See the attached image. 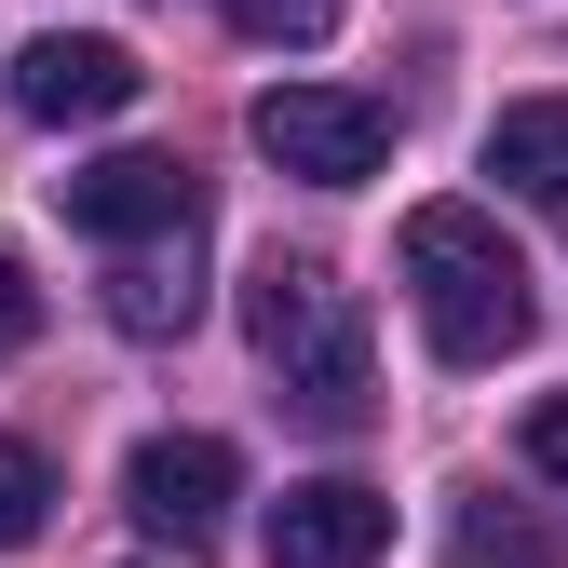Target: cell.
Listing matches in <instances>:
<instances>
[{"label": "cell", "instance_id": "cell-4", "mask_svg": "<svg viewBox=\"0 0 568 568\" xmlns=\"http://www.w3.org/2000/svg\"><path fill=\"white\" fill-rule=\"evenodd\" d=\"M54 203H68V231H95V244H190L203 231V176L176 150H109L82 176H54Z\"/></svg>", "mask_w": 568, "mask_h": 568}, {"label": "cell", "instance_id": "cell-1", "mask_svg": "<svg viewBox=\"0 0 568 568\" xmlns=\"http://www.w3.org/2000/svg\"><path fill=\"white\" fill-rule=\"evenodd\" d=\"M393 257H406L419 338H434L447 366H501V352L541 325V298H528V257L501 244V217H487V203H419Z\"/></svg>", "mask_w": 568, "mask_h": 568}, {"label": "cell", "instance_id": "cell-10", "mask_svg": "<svg viewBox=\"0 0 568 568\" xmlns=\"http://www.w3.org/2000/svg\"><path fill=\"white\" fill-rule=\"evenodd\" d=\"M41 515H54V460H41L28 434H0V555L41 541Z\"/></svg>", "mask_w": 568, "mask_h": 568}, {"label": "cell", "instance_id": "cell-14", "mask_svg": "<svg viewBox=\"0 0 568 568\" xmlns=\"http://www.w3.org/2000/svg\"><path fill=\"white\" fill-rule=\"evenodd\" d=\"M28 338H41V284L0 257V352H28Z\"/></svg>", "mask_w": 568, "mask_h": 568}, {"label": "cell", "instance_id": "cell-8", "mask_svg": "<svg viewBox=\"0 0 568 568\" xmlns=\"http://www.w3.org/2000/svg\"><path fill=\"white\" fill-rule=\"evenodd\" d=\"M487 176L568 217V95H515L501 122H487Z\"/></svg>", "mask_w": 568, "mask_h": 568}, {"label": "cell", "instance_id": "cell-3", "mask_svg": "<svg viewBox=\"0 0 568 568\" xmlns=\"http://www.w3.org/2000/svg\"><path fill=\"white\" fill-rule=\"evenodd\" d=\"M257 150L312 190H366L393 163V109L379 95H338V82H271L257 95Z\"/></svg>", "mask_w": 568, "mask_h": 568}, {"label": "cell", "instance_id": "cell-9", "mask_svg": "<svg viewBox=\"0 0 568 568\" xmlns=\"http://www.w3.org/2000/svg\"><path fill=\"white\" fill-rule=\"evenodd\" d=\"M190 312H203L190 257H122V271H109V325H122V338H190Z\"/></svg>", "mask_w": 568, "mask_h": 568}, {"label": "cell", "instance_id": "cell-12", "mask_svg": "<svg viewBox=\"0 0 568 568\" xmlns=\"http://www.w3.org/2000/svg\"><path fill=\"white\" fill-rule=\"evenodd\" d=\"M231 28H244V41H284V54H312V41L338 28V0H231Z\"/></svg>", "mask_w": 568, "mask_h": 568}, {"label": "cell", "instance_id": "cell-6", "mask_svg": "<svg viewBox=\"0 0 568 568\" xmlns=\"http://www.w3.org/2000/svg\"><path fill=\"white\" fill-rule=\"evenodd\" d=\"M271 568H379L393 555V501L366 474H312V487H284L271 501V541H257Z\"/></svg>", "mask_w": 568, "mask_h": 568}, {"label": "cell", "instance_id": "cell-7", "mask_svg": "<svg viewBox=\"0 0 568 568\" xmlns=\"http://www.w3.org/2000/svg\"><path fill=\"white\" fill-rule=\"evenodd\" d=\"M135 95H150V68H135L122 41H95V28H54V41L14 54V109L28 122H122Z\"/></svg>", "mask_w": 568, "mask_h": 568}, {"label": "cell", "instance_id": "cell-13", "mask_svg": "<svg viewBox=\"0 0 568 568\" xmlns=\"http://www.w3.org/2000/svg\"><path fill=\"white\" fill-rule=\"evenodd\" d=\"M528 474H555V487H568V393H541V406H528Z\"/></svg>", "mask_w": 568, "mask_h": 568}, {"label": "cell", "instance_id": "cell-11", "mask_svg": "<svg viewBox=\"0 0 568 568\" xmlns=\"http://www.w3.org/2000/svg\"><path fill=\"white\" fill-rule=\"evenodd\" d=\"M447 541H460V568H541V528L528 515H487V501H460Z\"/></svg>", "mask_w": 568, "mask_h": 568}, {"label": "cell", "instance_id": "cell-5", "mask_svg": "<svg viewBox=\"0 0 568 568\" xmlns=\"http://www.w3.org/2000/svg\"><path fill=\"white\" fill-rule=\"evenodd\" d=\"M122 501H135V528H150V541H217L231 528V501H244V460L217 447V434H150V447H135L122 460Z\"/></svg>", "mask_w": 568, "mask_h": 568}, {"label": "cell", "instance_id": "cell-2", "mask_svg": "<svg viewBox=\"0 0 568 568\" xmlns=\"http://www.w3.org/2000/svg\"><path fill=\"white\" fill-rule=\"evenodd\" d=\"M244 338H257V366L284 379V406H298L312 434H352V419H366V312L338 298L325 257H257Z\"/></svg>", "mask_w": 568, "mask_h": 568}]
</instances>
